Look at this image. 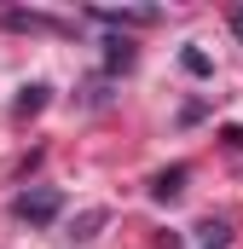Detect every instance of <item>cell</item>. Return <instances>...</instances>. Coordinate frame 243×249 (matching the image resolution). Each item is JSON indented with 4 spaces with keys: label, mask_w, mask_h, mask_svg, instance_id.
I'll use <instances>...</instances> for the list:
<instances>
[{
    "label": "cell",
    "mask_w": 243,
    "mask_h": 249,
    "mask_svg": "<svg viewBox=\"0 0 243 249\" xmlns=\"http://www.w3.org/2000/svg\"><path fill=\"white\" fill-rule=\"evenodd\" d=\"M232 29H238V41H243V6H238V12H232Z\"/></svg>",
    "instance_id": "5"
},
{
    "label": "cell",
    "mask_w": 243,
    "mask_h": 249,
    "mask_svg": "<svg viewBox=\"0 0 243 249\" xmlns=\"http://www.w3.org/2000/svg\"><path fill=\"white\" fill-rule=\"evenodd\" d=\"M99 23H151L156 12H93Z\"/></svg>",
    "instance_id": "2"
},
{
    "label": "cell",
    "mask_w": 243,
    "mask_h": 249,
    "mask_svg": "<svg viewBox=\"0 0 243 249\" xmlns=\"http://www.w3.org/2000/svg\"><path fill=\"white\" fill-rule=\"evenodd\" d=\"M58 209H64V197L52 186H35V191H23V197L12 203V214H17V220H35V226H47Z\"/></svg>",
    "instance_id": "1"
},
{
    "label": "cell",
    "mask_w": 243,
    "mask_h": 249,
    "mask_svg": "<svg viewBox=\"0 0 243 249\" xmlns=\"http://www.w3.org/2000/svg\"><path fill=\"white\" fill-rule=\"evenodd\" d=\"M180 180H185V168H174V174H162V180H156V197H162V203H168V197H180Z\"/></svg>",
    "instance_id": "3"
},
{
    "label": "cell",
    "mask_w": 243,
    "mask_h": 249,
    "mask_svg": "<svg viewBox=\"0 0 243 249\" xmlns=\"http://www.w3.org/2000/svg\"><path fill=\"white\" fill-rule=\"evenodd\" d=\"M41 93H47V87H29V93L17 99V110H23V116H29V110H41Z\"/></svg>",
    "instance_id": "4"
}]
</instances>
